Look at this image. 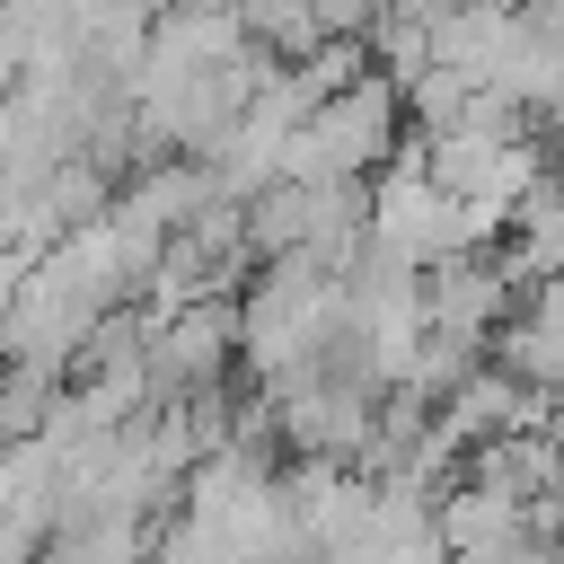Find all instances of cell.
Returning a JSON list of instances; mask_svg holds the SVG:
<instances>
[{"instance_id": "obj_1", "label": "cell", "mask_w": 564, "mask_h": 564, "mask_svg": "<svg viewBox=\"0 0 564 564\" xmlns=\"http://www.w3.org/2000/svg\"><path fill=\"white\" fill-rule=\"evenodd\" d=\"M397 115H405V88L397 79H335L300 132H291V185H361L370 167H388L397 150Z\"/></svg>"}, {"instance_id": "obj_2", "label": "cell", "mask_w": 564, "mask_h": 564, "mask_svg": "<svg viewBox=\"0 0 564 564\" xmlns=\"http://www.w3.org/2000/svg\"><path fill=\"white\" fill-rule=\"evenodd\" d=\"M520 212H529V264L538 273H564V185H538Z\"/></svg>"}]
</instances>
